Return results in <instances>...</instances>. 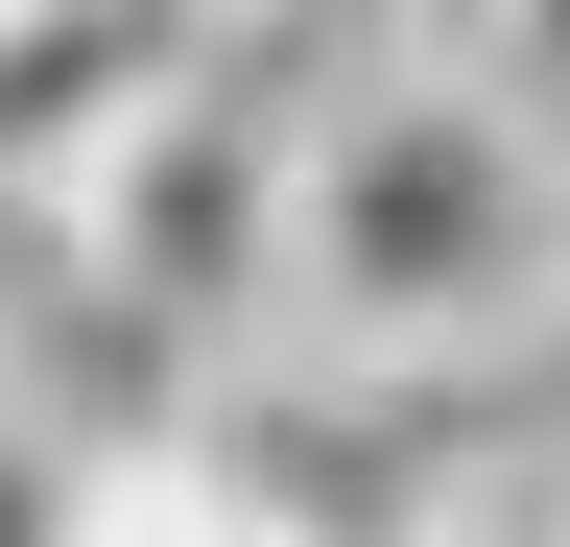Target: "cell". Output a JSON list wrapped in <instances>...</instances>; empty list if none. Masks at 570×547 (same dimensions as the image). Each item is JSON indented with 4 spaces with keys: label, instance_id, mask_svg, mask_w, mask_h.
<instances>
[{
    "label": "cell",
    "instance_id": "obj_1",
    "mask_svg": "<svg viewBox=\"0 0 570 547\" xmlns=\"http://www.w3.org/2000/svg\"><path fill=\"white\" fill-rule=\"evenodd\" d=\"M570 333V167L523 119H475L452 72H404V48H356L333 144H309V215H285V358L309 381H499Z\"/></svg>",
    "mask_w": 570,
    "mask_h": 547
},
{
    "label": "cell",
    "instance_id": "obj_8",
    "mask_svg": "<svg viewBox=\"0 0 570 547\" xmlns=\"http://www.w3.org/2000/svg\"><path fill=\"white\" fill-rule=\"evenodd\" d=\"M547 358H570V333H547Z\"/></svg>",
    "mask_w": 570,
    "mask_h": 547
},
{
    "label": "cell",
    "instance_id": "obj_3",
    "mask_svg": "<svg viewBox=\"0 0 570 547\" xmlns=\"http://www.w3.org/2000/svg\"><path fill=\"white\" fill-rule=\"evenodd\" d=\"M214 25H238V0H0V191H24V215H71V191H96V144L190 72Z\"/></svg>",
    "mask_w": 570,
    "mask_h": 547
},
{
    "label": "cell",
    "instance_id": "obj_4",
    "mask_svg": "<svg viewBox=\"0 0 570 547\" xmlns=\"http://www.w3.org/2000/svg\"><path fill=\"white\" fill-rule=\"evenodd\" d=\"M381 48H404V72H452L475 119H523V144L570 167V0H381Z\"/></svg>",
    "mask_w": 570,
    "mask_h": 547
},
{
    "label": "cell",
    "instance_id": "obj_7",
    "mask_svg": "<svg viewBox=\"0 0 570 547\" xmlns=\"http://www.w3.org/2000/svg\"><path fill=\"white\" fill-rule=\"evenodd\" d=\"M547 547H570V500H547Z\"/></svg>",
    "mask_w": 570,
    "mask_h": 547
},
{
    "label": "cell",
    "instance_id": "obj_6",
    "mask_svg": "<svg viewBox=\"0 0 570 547\" xmlns=\"http://www.w3.org/2000/svg\"><path fill=\"white\" fill-rule=\"evenodd\" d=\"M48 310H71V238L24 215V191H0V381H24V358H48Z\"/></svg>",
    "mask_w": 570,
    "mask_h": 547
},
{
    "label": "cell",
    "instance_id": "obj_5",
    "mask_svg": "<svg viewBox=\"0 0 570 547\" xmlns=\"http://www.w3.org/2000/svg\"><path fill=\"white\" fill-rule=\"evenodd\" d=\"M119 476L142 452H96L48 381H0V547H119Z\"/></svg>",
    "mask_w": 570,
    "mask_h": 547
},
{
    "label": "cell",
    "instance_id": "obj_2",
    "mask_svg": "<svg viewBox=\"0 0 570 547\" xmlns=\"http://www.w3.org/2000/svg\"><path fill=\"white\" fill-rule=\"evenodd\" d=\"M356 96V0H238V25L190 48L167 96L96 144V191H71V310L167 333V358H285V215H309V144Z\"/></svg>",
    "mask_w": 570,
    "mask_h": 547
}]
</instances>
